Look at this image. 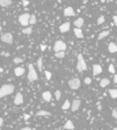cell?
<instances>
[{"label": "cell", "mask_w": 117, "mask_h": 130, "mask_svg": "<svg viewBox=\"0 0 117 130\" xmlns=\"http://www.w3.org/2000/svg\"><path fill=\"white\" fill-rule=\"evenodd\" d=\"M1 41L5 43H8V45H12L13 43V35L10 33H5L1 35Z\"/></svg>", "instance_id": "obj_7"}, {"label": "cell", "mask_w": 117, "mask_h": 130, "mask_svg": "<svg viewBox=\"0 0 117 130\" xmlns=\"http://www.w3.org/2000/svg\"><path fill=\"white\" fill-rule=\"evenodd\" d=\"M109 33H110V31H103V32H101L99 35H98V40H102V39H104L106 37H108L109 35Z\"/></svg>", "instance_id": "obj_19"}, {"label": "cell", "mask_w": 117, "mask_h": 130, "mask_svg": "<svg viewBox=\"0 0 117 130\" xmlns=\"http://www.w3.org/2000/svg\"><path fill=\"white\" fill-rule=\"evenodd\" d=\"M54 96H55V99L56 100H60L61 99V91L60 90H56L55 94H54Z\"/></svg>", "instance_id": "obj_29"}, {"label": "cell", "mask_w": 117, "mask_h": 130, "mask_svg": "<svg viewBox=\"0 0 117 130\" xmlns=\"http://www.w3.org/2000/svg\"><path fill=\"white\" fill-rule=\"evenodd\" d=\"M12 5V0H0V6L1 7H8Z\"/></svg>", "instance_id": "obj_23"}, {"label": "cell", "mask_w": 117, "mask_h": 130, "mask_svg": "<svg viewBox=\"0 0 117 130\" xmlns=\"http://www.w3.org/2000/svg\"><path fill=\"white\" fill-rule=\"evenodd\" d=\"M84 82H85V84H91V82H92V79H91V78H85Z\"/></svg>", "instance_id": "obj_33"}, {"label": "cell", "mask_w": 117, "mask_h": 130, "mask_svg": "<svg viewBox=\"0 0 117 130\" xmlns=\"http://www.w3.org/2000/svg\"><path fill=\"white\" fill-rule=\"evenodd\" d=\"M108 94H109V96L113 99H116L117 98V89H109L108 90Z\"/></svg>", "instance_id": "obj_22"}, {"label": "cell", "mask_w": 117, "mask_h": 130, "mask_svg": "<svg viewBox=\"0 0 117 130\" xmlns=\"http://www.w3.org/2000/svg\"><path fill=\"white\" fill-rule=\"evenodd\" d=\"M109 83H110V80L107 79V78H103V79L100 81V87L101 88H104V87H107Z\"/></svg>", "instance_id": "obj_20"}, {"label": "cell", "mask_w": 117, "mask_h": 130, "mask_svg": "<svg viewBox=\"0 0 117 130\" xmlns=\"http://www.w3.org/2000/svg\"><path fill=\"white\" fill-rule=\"evenodd\" d=\"M28 69H29V72H28V80L30 82H34V81L38 80V74L36 72V69L32 64H29L28 65Z\"/></svg>", "instance_id": "obj_2"}, {"label": "cell", "mask_w": 117, "mask_h": 130, "mask_svg": "<svg viewBox=\"0 0 117 130\" xmlns=\"http://www.w3.org/2000/svg\"><path fill=\"white\" fill-rule=\"evenodd\" d=\"M68 84H69V87H70L71 89H78L80 87V80L79 79H77V78H74V79H70L69 80V82H68Z\"/></svg>", "instance_id": "obj_6"}, {"label": "cell", "mask_w": 117, "mask_h": 130, "mask_svg": "<svg viewBox=\"0 0 117 130\" xmlns=\"http://www.w3.org/2000/svg\"><path fill=\"white\" fill-rule=\"evenodd\" d=\"M113 130H117V128H114V129H113Z\"/></svg>", "instance_id": "obj_46"}, {"label": "cell", "mask_w": 117, "mask_h": 130, "mask_svg": "<svg viewBox=\"0 0 117 130\" xmlns=\"http://www.w3.org/2000/svg\"><path fill=\"white\" fill-rule=\"evenodd\" d=\"M22 103H23V95L21 93H17L15 98H14V104L15 105H22Z\"/></svg>", "instance_id": "obj_10"}, {"label": "cell", "mask_w": 117, "mask_h": 130, "mask_svg": "<svg viewBox=\"0 0 117 130\" xmlns=\"http://www.w3.org/2000/svg\"><path fill=\"white\" fill-rule=\"evenodd\" d=\"M99 25H101V24L104 23V16H100L99 18H98V22H97Z\"/></svg>", "instance_id": "obj_32"}, {"label": "cell", "mask_w": 117, "mask_h": 130, "mask_svg": "<svg viewBox=\"0 0 117 130\" xmlns=\"http://www.w3.org/2000/svg\"><path fill=\"white\" fill-rule=\"evenodd\" d=\"M38 115V117H50V112H48V111H44V110H40L38 111L37 113H36Z\"/></svg>", "instance_id": "obj_18"}, {"label": "cell", "mask_w": 117, "mask_h": 130, "mask_svg": "<svg viewBox=\"0 0 117 130\" xmlns=\"http://www.w3.org/2000/svg\"><path fill=\"white\" fill-rule=\"evenodd\" d=\"M70 106H71V103L67 99L63 103V105H62V110H68V108H70Z\"/></svg>", "instance_id": "obj_27"}, {"label": "cell", "mask_w": 117, "mask_h": 130, "mask_svg": "<svg viewBox=\"0 0 117 130\" xmlns=\"http://www.w3.org/2000/svg\"><path fill=\"white\" fill-rule=\"evenodd\" d=\"M13 62L15 64H20V63H22V62H23V59H22L21 57H15V58L13 59Z\"/></svg>", "instance_id": "obj_31"}, {"label": "cell", "mask_w": 117, "mask_h": 130, "mask_svg": "<svg viewBox=\"0 0 117 130\" xmlns=\"http://www.w3.org/2000/svg\"><path fill=\"white\" fill-rule=\"evenodd\" d=\"M78 60H77V70L79 71V72H83V71H85L87 69V65H86V62L84 60V57L82 54H79L77 56Z\"/></svg>", "instance_id": "obj_3"}, {"label": "cell", "mask_w": 117, "mask_h": 130, "mask_svg": "<svg viewBox=\"0 0 117 130\" xmlns=\"http://www.w3.org/2000/svg\"><path fill=\"white\" fill-rule=\"evenodd\" d=\"M111 115H113V118H114V119H116V120H117V110H113Z\"/></svg>", "instance_id": "obj_35"}, {"label": "cell", "mask_w": 117, "mask_h": 130, "mask_svg": "<svg viewBox=\"0 0 117 130\" xmlns=\"http://www.w3.org/2000/svg\"><path fill=\"white\" fill-rule=\"evenodd\" d=\"M22 33L31 34V33H32V27H31V26H24V29H22Z\"/></svg>", "instance_id": "obj_24"}, {"label": "cell", "mask_w": 117, "mask_h": 130, "mask_svg": "<svg viewBox=\"0 0 117 130\" xmlns=\"http://www.w3.org/2000/svg\"><path fill=\"white\" fill-rule=\"evenodd\" d=\"M63 14H64V16H75L76 15V13H75V10L72 7H67V8H64L63 10Z\"/></svg>", "instance_id": "obj_11"}, {"label": "cell", "mask_w": 117, "mask_h": 130, "mask_svg": "<svg viewBox=\"0 0 117 130\" xmlns=\"http://www.w3.org/2000/svg\"><path fill=\"white\" fill-rule=\"evenodd\" d=\"M31 130H37V129H34V128H32V129H31Z\"/></svg>", "instance_id": "obj_45"}, {"label": "cell", "mask_w": 117, "mask_h": 130, "mask_svg": "<svg viewBox=\"0 0 117 130\" xmlns=\"http://www.w3.org/2000/svg\"><path fill=\"white\" fill-rule=\"evenodd\" d=\"M104 1H107V0H101V2H102V3H103Z\"/></svg>", "instance_id": "obj_44"}, {"label": "cell", "mask_w": 117, "mask_h": 130, "mask_svg": "<svg viewBox=\"0 0 117 130\" xmlns=\"http://www.w3.org/2000/svg\"><path fill=\"white\" fill-rule=\"evenodd\" d=\"M24 120H29V119H30V115H29V114H24Z\"/></svg>", "instance_id": "obj_38"}, {"label": "cell", "mask_w": 117, "mask_h": 130, "mask_svg": "<svg viewBox=\"0 0 117 130\" xmlns=\"http://www.w3.org/2000/svg\"><path fill=\"white\" fill-rule=\"evenodd\" d=\"M0 32H1V26H0Z\"/></svg>", "instance_id": "obj_47"}, {"label": "cell", "mask_w": 117, "mask_h": 130, "mask_svg": "<svg viewBox=\"0 0 117 130\" xmlns=\"http://www.w3.org/2000/svg\"><path fill=\"white\" fill-rule=\"evenodd\" d=\"M0 130H1V129H0Z\"/></svg>", "instance_id": "obj_48"}, {"label": "cell", "mask_w": 117, "mask_h": 130, "mask_svg": "<svg viewBox=\"0 0 117 130\" xmlns=\"http://www.w3.org/2000/svg\"><path fill=\"white\" fill-rule=\"evenodd\" d=\"M44 73H45V77H46L47 80H50V79H52V73H50V71H45Z\"/></svg>", "instance_id": "obj_30"}, {"label": "cell", "mask_w": 117, "mask_h": 130, "mask_svg": "<svg viewBox=\"0 0 117 130\" xmlns=\"http://www.w3.org/2000/svg\"><path fill=\"white\" fill-rule=\"evenodd\" d=\"M113 20H114V24L117 26V15H115V16L113 17Z\"/></svg>", "instance_id": "obj_36"}, {"label": "cell", "mask_w": 117, "mask_h": 130, "mask_svg": "<svg viewBox=\"0 0 117 130\" xmlns=\"http://www.w3.org/2000/svg\"><path fill=\"white\" fill-rule=\"evenodd\" d=\"M92 69H93V75L94 77L102 73V66H101L100 64H94Z\"/></svg>", "instance_id": "obj_9"}, {"label": "cell", "mask_w": 117, "mask_h": 130, "mask_svg": "<svg viewBox=\"0 0 117 130\" xmlns=\"http://www.w3.org/2000/svg\"><path fill=\"white\" fill-rule=\"evenodd\" d=\"M2 72H3V69L2 67H0V73H2Z\"/></svg>", "instance_id": "obj_43"}, {"label": "cell", "mask_w": 117, "mask_h": 130, "mask_svg": "<svg viewBox=\"0 0 117 130\" xmlns=\"http://www.w3.org/2000/svg\"><path fill=\"white\" fill-rule=\"evenodd\" d=\"M74 24L76 27H82L84 24V18H82V17H80V18H77V20L74 22Z\"/></svg>", "instance_id": "obj_21"}, {"label": "cell", "mask_w": 117, "mask_h": 130, "mask_svg": "<svg viewBox=\"0 0 117 130\" xmlns=\"http://www.w3.org/2000/svg\"><path fill=\"white\" fill-rule=\"evenodd\" d=\"M24 72H25V70H24L22 66H17L16 69L14 70V73H15L16 77H21V75H23Z\"/></svg>", "instance_id": "obj_14"}, {"label": "cell", "mask_w": 117, "mask_h": 130, "mask_svg": "<svg viewBox=\"0 0 117 130\" xmlns=\"http://www.w3.org/2000/svg\"><path fill=\"white\" fill-rule=\"evenodd\" d=\"M108 50H109V53L110 54H115L117 53V45L114 42H110L108 45Z\"/></svg>", "instance_id": "obj_13"}, {"label": "cell", "mask_w": 117, "mask_h": 130, "mask_svg": "<svg viewBox=\"0 0 117 130\" xmlns=\"http://www.w3.org/2000/svg\"><path fill=\"white\" fill-rule=\"evenodd\" d=\"M37 23V17H36V15H30V20H29V24H31V25H33V24Z\"/></svg>", "instance_id": "obj_26"}, {"label": "cell", "mask_w": 117, "mask_h": 130, "mask_svg": "<svg viewBox=\"0 0 117 130\" xmlns=\"http://www.w3.org/2000/svg\"><path fill=\"white\" fill-rule=\"evenodd\" d=\"M63 128H64V129H68V130H74L75 129V126H74V123H72V121L68 120L67 122L64 123Z\"/></svg>", "instance_id": "obj_16"}, {"label": "cell", "mask_w": 117, "mask_h": 130, "mask_svg": "<svg viewBox=\"0 0 117 130\" xmlns=\"http://www.w3.org/2000/svg\"><path fill=\"white\" fill-rule=\"evenodd\" d=\"M29 20H30V14H28V13L22 14L18 17V22H20V24L22 26H28L29 25Z\"/></svg>", "instance_id": "obj_4"}, {"label": "cell", "mask_w": 117, "mask_h": 130, "mask_svg": "<svg viewBox=\"0 0 117 130\" xmlns=\"http://www.w3.org/2000/svg\"><path fill=\"white\" fill-rule=\"evenodd\" d=\"M79 107H80V99H74V102L71 103V106H70V108H71V111L72 112H76L77 110H79Z\"/></svg>", "instance_id": "obj_8"}, {"label": "cell", "mask_w": 117, "mask_h": 130, "mask_svg": "<svg viewBox=\"0 0 117 130\" xmlns=\"http://www.w3.org/2000/svg\"><path fill=\"white\" fill-rule=\"evenodd\" d=\"M64 56H66V51H64V50L55 51V57H56V58H63Z\"/></svg>", "instance_id": "obj_25"}, {"label": "cell", "mask_w": 117, "mask_h": 130, "mask_svg": "<svg viewBox=\"0 0 117 130\" xmlns=\"http://www.w3.org/2000/svg\"><path fill=\"white\" fill-rule=\"evenodd\" d=\"M109 72H110V73H115V67H114V65H113V64H110V65H109Z\"/></svg>", "instance_id": "obj_34"}, {"label": "cell", "mask_w": 117, "mask_h": 130, "mask_svg": "<svg viewBox=\"0 0 117 130\" xmlns=\"http://www.w3.org/2000/svg\"><path fill=\"white\" fill-rule=\"evenodd\" d=\"M22 3H23V6H28V5H29V1H28V0H23Z\"/></svg>", "instance_id": "obj_37"}, {"label": "cell", "mask_w": 117, "mask_h": 130, "mask_svg": "<svg viewBox=\"0 0 117 130\" xmlns=\"http://www.w3.org/2000/svg\"><path fill=\"white\" fill-rule=\"evenodd\" d=\"M46 48H47L46 45H40V49H41V50H45Z\"/></svg>", "instance_id": "obj_39"}, {"label": "cell", "mask_w": 117, "mask_h": 130, "mask_svg": "<svg viewBox=\"0 0 117 130\" xmlns=\"http://www.w3.org/2000/svg\"><path fill=\"white\" fill-rule=\"evenodd\" d=\"M37 69L43 70V58H41V57L37 59Z\"/></svg>", "instance_id": "obj_28"}, {"label": "cell", "mask_w": 117, "mask_h": 130, "mask_svg": "<svg viewBox=\"0 0 117 130\" xmlns=\"http://www.w3.org/2000/svg\"><path fill=\"white\" fill-rule=\"evenodd\" d=\"M14 90H15V87L13 84H3L2 87H0V98L13 94Z\"/></svg>", "instance_id": "obj_1"}, {"label": "cell", "mask_w": 117, "mask_h": 130, "mask_svg": "<svg viewBox=\"0 0 117 130\" xmlns=\"http://www.w3.org/2000/svg\"><path fill=\"white\" fill-rule=\"evenodd\" d=\"M43 99L45 100V102H50V100H52V94H50V91H44Z\"/></svg>", "instance_id": "obj_15"}, {"label": "cell", "mask_w": 117, "mask_h": 130, "mask_svg": "<svg viewBox=\"0 0 117 130\" xmlns=\"http://www.w3.org/2000/svg\"><path fill=\"white\" fill-rule=\"evenodd\" d=\"M74 33H75V35H76V37H77V38H79V39H82V38H84L83 31L80 30V27H75Z\"/></svg>", "instance_id": "obj_17"}, {"label": "cell", "mask_w": 117, "mask_h": 130, "mask_svg": "<svg viewBox=\"0 0 117 130\" xmlns=\"http://www.w3.org/2000/svg\"><path fill=\"white\" fill-rule=\"evenodd\" d=\"M59 30H60L61 33H66V32H68V31L70 30V23H63L61 24L60 27H59Z\"/></svg>", "instance_id": "obj_12"}, {"label": "cell", "mask_w": 117, "mask_h": 130, "mask_svg": "<svg viewBox=\"0 0 117 130\" xmlns=\"http://www.w3.org/2000/svg\"><path fill=\"white\" fill-rule=\"evenodd\" d=\"M114 83H117V73L114 74Z\"/></svg>", "instance_id": "obj_40"}, {"label": "cell", "mask_w": 117, "mask_h": 130, "mask_svg": "<svg viewBox=\"0 0 117 130\" xmlns=\"http://www.w3.org/2000/svg\"><path fill=\"white\" fill-rule=\"evenodd\" d=\"M21 130H31V128H29V127H24V128H22Z\"/></svg>", "instance_id": "obj_42"}, {"label": "cell", "mask_w": 117, "mask_h": 130, "mask_svg": "<svg viewBox=\"0 0 117 130\" xmlns=\"http://www.w3.org/2000/svg\"><path fill=\"white\" fill-rule=\"evenodd\" d=\"M2 124H3V119L2 118H0V128L2 127Z\"/></svg>", "instance_id": "obj_41"}, {"label": "cell", "mask_w": 117, "mask_h": 130, "mask_svg": "<svg viewBox=\"0 0 117 130\" xmlns=\"http://www.w3.org/2000/svg\"><path fill=\"white\" fill-rule=\"evenodd\" d=\"M53 49H54V51H61V50H66V49H67V45H66L63 41L57 40V41H55V43H54Z\"/></svg>", "instance_id": "obj_5"}]
</instances>
